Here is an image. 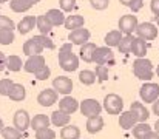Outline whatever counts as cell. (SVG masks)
Masks as SVG:
<instances>
[{
    "mask_svg": "<svg viewBox=\"0 0 159 139\" xmlns=\"http://www.w3.org/2000/svg\"><path fill=\"white\" fill-rule=\"evenodd\" d=\"M56 138V133H54L51 128H40L36 132V139H54Z\"/></svg>",
    "mask_w": 159,
    "mask_h": 139,
    "instance_id": "cell-38",
    "label": "cell"
},
{
    "mask_svg": "<svg viewBox=\"0 0 159 139\" xmlns=\"http://www.w3.org/2000/svg\"><path fill=\"white\" fill-rule=\"evenodd\" d=\"M30 114L25 110H17L14 114V128H17L20 133H23L28 127H30Z\"/></svg>",
    "mask_w": 159,
    "mask_h": 139,
    "instance_id": "cell-11",
    "label": "cell"
},
{
    "mask_svg": "<svg viewBox=\"0 0 159 139\" xmlns=\"http://www.w3.org/2000/svg\"><path fill=\"white\" fill-rule=\"evenodd\" d=\"M131 42H133V37H131V36H125V37H122L120 42H119V45H117L119 51L124 53V54H128L130 49H131Z\"/></svg>",
    "mask_w": 159,
    "mask_h": 139,
    "instance_id": "cell-35",
    "label": "cell"
},
{
    "mask_svg": "<svg viewBox=\"0 0 159 139\" xmlns=\"http://www.w3.org/2000/svg\"><path fill=\"white\" fill-rule=\"evenodd\" d=\"M62 139H80V130L76 125H65L60 132Z\"/></svg>",
    "mask_w": 159,
    "mask_h": 139,
    "instance_id": "cell-27",
    "label": "cell"
},
{
    "mask_svg": "<svg viewBox=\"0 0 159 139\" xmlns=\"http://www.w3.org/2000/svg\"><path fill=\"white\" fill-rule=\"evenodd\" d=\"M138 122H139V121H138V116H136V113H134V111L128 110V111L120 113V118H119V125H120L124 130H130V128H133Z\"/></svg>",
    "mask_w": 159,
    "mask_h": 139,
    "instance_id": "cell-13",
    "label": "cell"
},
{
    "mask_svg": "<svg viewBox=\"0 0 159 139\" xmlns=\"http://www.w3.org/2000/svg\"><path fill=\"white\" fill-rule=\"evenodd\" d=\"M155 22H156V23L159 25V16H155Z\"/></svg>",
    "mask_w": 159,
    "mask_h": 139,
    "instance_id": "cell-53",
    "label": "cell"
},
{
    "mask_svg": "<svg viewBox=\"0 0 159 139\" xmlns=\"http://www.w3.org/2000/svg\"><path fill=\"white\" fill-rule=\"evenodd\" d=\"M3 127H5V125H3V121H2V118H0V133H2V130H3Z\"/></svg>",
    "mask_w": 159,
    "mask_h": 139,
    "instance_id": "cell-52",
    "label": "cell"
},
{
    "mask_svg": "<svg viewBox=\"0 0 159 139\" xmlns=\"http://www.w3.org/2000/svg\"><path fill=\"white\" fill-rule=\"evenodd\" d=\"M6 68L9 71H20L22 70V59L19 56H9V57H6Z\"/></svg>",
    "mask_w": 159,
    "mask_h": 139,
    "instance_id": "cell-32",
    "label": "cell"
},
{
    "mask_svg": "<svg viewBox=\"0 0 159 139\" xmlns=\"http://www.w3.org/2000/svg\"><path fill=\"white\" fill-rule=\"evenodd\" d=\"M90 3L94 9H105L110 3V0H90Z\"/></svg>",
    "mask_w": 159,
    "mask_h": 139,
    "instance_id": "cell-44",
    "label": "cell"
},
{
    "mask_svg": "<svg viewBox=\"0 0 159 139\" xmlns=\"http://www.w3.org/2000/svg\"><path fill=\"white\" fill-rule=\"evenodd\" d=\"M88 39H90V31L85 30V28L73 30V31L70 33V37H68V40H71V44H74V45H80V46L84 45V44H87Z\"/></svg>",
    "mask_w": 159,
    "mask_h": 139,
    "instance_id": "cell-12",
    "label": "cell"
},
{
    "mask_svg": "<svg viewBox=\"0 0 159 139\" xmlns=\"http://www.w3.org/2000/svg\"><path fill=\"white\" fill-rule=\"evenodd\" d=\"M62 11H73L76 6V0H59Z\"/></svg>",
    "mask_w": 159,
    "mask_h": 139,
    "instance_id": "cell-43",
    "label": "cell"
},
{
    "mask_svg": "<svg viewBox=\"0 0 159 139\" xmlns=\"http://www.w3.org/2000/svg\"><path fill=\"white\" fill-rule=\"evenodd\" d=\"M130 110L136 113V116H138V121H139V122H147V119H148L150 113H148V110L145 108V105H144V104H141V102H133Z\"/></svg>",
    "mask_w": 159,
    "mask_h": 139,
    "instance_id": "cell-18",
    "label": "cell"
},
{
    "mask_svg": "<svg viewBox=\"0 0 159 139\" xmlns=\"http://www.w3.org/2000/svg\"><path fill=\"white\" fill-rule=\"evenodd\" d=\"M34 26H36V17L34 16H26V17H23L20 20L19 31H20V34H28Z\"/></svg>",
    "mask_w": 159,
    "mask_h": 139,
    "instance_id": "cell-25",
    "label": "cell"
},
{
    "mask_svg": "<svg viewBox=\"0 0 159 139\" xmlns=\"http://www.w3.org/2000/svg\"><path fill=\"white\" fill-rule=\"evenodd\" d=\"M94 74H96V77H99L101 82H105L107 79H108V67H105V65H98Z\"/></svg>",
    "mask_w": 159,
    "mask_h": 139,
    "instance_id": "cell-39",
    "label": "cell"
},
{
    "mask_svg": "<svg viewBox=\"0 0 159 139\" xmlns=\"http://www.w3.org/2000/svg\"><path fill=\"white\" fill-rule=\"evenodd\" d=\"M102 128H104V119H102L101 114H96V116L88 118V121H87V130H88V133L94 135V133H99Z\"/></svg>",
    "mask_w": 159,
    "mask_h": 139,
    "instance_id": "cell-16",
    "label": "cell"
},
{
    "mask_svg": "<svg viewBox=\"0 0 159 139\" xmlns=\"http://www.w3.org/2000/svg\"><path fill=\"white\" fill-rule=\"evenodd\" d=\"M77 108H79V102L74 97H71V96H65L62 100H59V110L66 113V114L74 113Z\"/></svg>",
    "mask_w": 159,
    "mask_h": 139,
    "instance_id": "cell-14",
    "label": "cell"
},
{
    "mask_svg": "<svg viewBox=\"0 0 159 139\" xmlns=\"http://www.w3.org/2000/svg\"><path fill=\"white\" fill-rule=\"evenodd\" d=\"M53 87L56 93H60V94H65L68 96L71 90H73V82L70 77H65V76H59L53 81Z\"/></svg>",
    "mask_w": 159,
    "mask_h": 139,
    "instance_id": "cell-9",
    "label": "cell"
},
{
    "mask_svg": "<svg viewBox=\"0 0 159 139\" xmlns=\"http://www.w3.org/2000/svg\"><path fill=\"white\" fill-rule=\"evenodd\" d=\"M136 33H138L139 39H142V40H153L158 36V28L152 22H144L136 26Z\"/></svg>",
    "mask_w": 159,
    "mask_h": 139,
    "instance_id": "cell-5",
    "label": "cell"
},
{
    "mask_svg": "<svg viewBox=\"0 0 159 139\" xmlns=\"http://www.w3.org/2000/svg\"><path fill=\"white\" fill-rule=\"evenodd\" d=\"M6 2H8V0H0V3H6Z\"/></svg>",
    "mask_w": 159,
    "mask_h": 139,
    "instance_id": "cell-54",
    "label": "cell"
},
{
    "mask_svg": "<svg viewBox=\"0 0 159 139\" xmlns=\"http://www.w3.org/2000/svg\"><path fill=\"white\" fill-rule=\"evenodd\" d=\"M45 17L48 19V22L51 23V26H59V25H62V23L65 22V16H63V12L59 11V9H50V11L45 14Z\"/></svg>",
    "mask_w": 159,
    "mask_h": 139,
    "instance_id": "cell-19",
    "label": "cell"
},
{
    "mask_svg": "<svg viewBox=\"0 0 159 139\" xmlns=\"http://www.w3.org/2000/svg\"><path fill=\"white\" fill-rule=\"evenodd\" d=\"M6 70V56L0 51V71Z\"/></svg>",
    "mask_w": 159,
    "mask_h": 139,
    "instance_id": "cell-47",
    "label": "cell"
},
{
    "mask_svg": "<svg viewBox=\"0 0 159 139\" xmlns=\"http://www.w3.org/2000/svg\"><path fill=\"white\" fill-rule=\"evenodd\" d=\"M93 62H96L98 65H113L114 63V56H113V51L108 48V46H98L94 54H93Z\"/></svg>",
    "mask_w": 159,
    "mask_h": 139,
    "instance_id": "cell-4",
    "label": "cell"
},
{
    "mask_svg": "<svg viewBox=\"0 0 159 139\" xmlns=\"http://www.w3.org/2000/svg\"><path fill=\"white\" fill-rule=\"evenodd\" d=\"M43 51V48L39 45L34 39H30L23 44V53L30 57V56H36V54H40Z\"/></svg>",
    "mask_w": 159,
    "mask_h": 139,
    "instance_id": "cell-22",
    "label": "cell"
},
{
    "mask_svg": "<svg viewBox=\"0 0 159 139\" xmlns=\"http://www.w3.org/2000/svg\"><path fill=\"white\" fill-rule=\"evenodd\" d=\"M144 139H159V135L156 132H148V133L144 136Z\"/></svg>",
    "mask_w": 159,
    "mask_h": 139,
    "instance_id": "cell-48",
    "label": "cell"
},
{
    "mask_svg": "<svg viewBox=\"0 0 159 139\" xmlns=\"http://www.w3.org/2000/svg\"><path fill=\"white\" fill-rule=\"evenodd\" d=\"M153 113L159 116V99H156V100L153 102Z\"/></svg>",
    "mask_w": 159,
    "mask_h": 139,
    "instance_id": "cell-49",
    "label": "cell"
},
{
    "mask_svg": "<svg viewBox=\"0 0 159 139\" xmlns=\"http://www.w3.org/2000/svg\"><path fill=\"white\" fill-rule=\"evenodd\" d=\"M142 6H144V0H133V2H131V5H130L128 8H131V11H133V12H138Z\"/></svg>",
    "mask_w": 159,
    "mask_h": 139,
    "instance_id": "cell-45",
    "label": "cell"
},
{
    "mask_svg": "<svg viewBox=\"0 0 159 139\" xmlns=\"http://www.w3.org/2000/svg\"><path fill=\"white\" fill-rule=\"evenodd\" d=\"M136 26H138V17L133 16V14L124 16L119 20V31L120 33H125L127 36H131V33L136 31Z\"/></svg>",
    "mask_w": 159,
    "mask_h": 139,
    "instance_id": "cell-8",
    "label": "cell"
},
{
    "mask_svg": "<svg viewBox=\"0 0 159 139\" xmlns=\"http://www.w3.org/2000/svg\"><path fill=\"white\" fill-rule=\"evenodd\" d=\"M96 48H98V46L94 45V44H91V42L84 44V45L80 46V57H82L85 62H93V54H94Z\"/></svg>",
    "mask_w": 159,
    "mask_h": 139,
    "instance_id": "cell-28",
    "label": "cell"
},
{
    "mask_svg": "<svg viewBox=\"0 0 159 139\" xmlns=\"http://www.w3.org/2000/svg\"><path fill=\"white\" fill-rule=\"evenodd\" d=\"M50 121L53 122L56 127H65V125L70 124V114L57 110V111H54L53 114H51V119Z\"/></svg>",
    "mask_w": 159,
    "mask_h": 139,
    "instance_id": "cell-23",
    "label": "cell"
},
{
    "mask_svg": "<svg viewBox=\"0 0 159 139\" xmlns=\"http://www.w3.org/2000/svg\"><path fill=\"white\" fill-rule=\"evenodd\" d=\"M33 5H34V3H33L31 0H11V2H9V6H11V9H12L14 12H25V11H28Z\"/></svg>",
    "mask_w": 159,
    "mask_h": 139,
    "instance_id": "cell-26",
    "label": "cell"
},
{
    "mask_svg": "<svg viewBox=\"0 0 159 139\" xmlns=\"http://www.w3.org/2000/svg\"><path fill=\"white\" fill-rule=\"evenodd\" d=\"M14 42V33L9 30H0V44L2 45H11Z\"/></svg>",
    "mask_w": 159,
    "mask_h": 139,
    "instance_id": "cell-36",
    "label": "cell"
},
{
    "mask_svg": "<svg viewBox=\"0 0 159 139\" xmlns=\"http://www.w3.org/2000/svg\"><path fill=\"white\" fill-rule=\"evenodd\" d=\"M39 45L42 46V48H48V49H53L54 48V44H53V40L50 39V37H47V36H43V34H40V36H34L33 37Z\"/></svg>",
    "mask_w": 159,
    "mask_h": 139,
    "instance_id": "cell-37",
    "label": "cell"
},
{
    "mask_svg": "<svg viewBox=\"0 0 159 139\" xmlns=\"http://www.w3.org/2000/svg\"><path fill=\"white\" fill-rule=\"evenodd\" d=\"M65 28L73 31V30H77V28H82L84 26V17L82 16H68L63 22Z\"/></svg>",
    "mask_w": 159,
    "mask_h": 139,
    "instance_id": "cell-24",
    "label": "cell"
},
{
    "mask_svg": "<svg viewBox=\"0 0 159 139\" xmlns=\"http://www.w3.org/2000/svg\"><path fill=\"white\" fill-rule=\"evenodd\" d=\"M130 53H133L138 59L145 57V54H147V44H145V40H142V39H139V37H138V39H133Z\"/></svg>",
    "mask_w": 159,
    "mask_h": 139,
    "instance_id": "cell-17",
    "label": "cell"
},
{
    "mask_svg": "<svg viewBox=\"0 0 159 139\" xmlns=\"http://www.w3.org/2000/svg\"><path fill=\"white\" fill-rule=\"evenodd\" d=\"M133 73L141 81H150L153 77V65L145 57L136 59L134 63H133Z\"/></svg>",
    "mask_w": 159,
    "mask_h": 139,
    "instance_id": "cell-2",
    "label": "cell"
},
{
    "mask_svg": "<svg viewBox=\"0 0 159 139\" xmlns=\"http://www.w3.org/2000/svg\"><path fill=\"white\" fill-rule=\"evenodd\" d=\"M101 110H102V107L96 99H85L84 102H80V113L87 118L101 114Z\"/></svg>",
    "mask_w": 159,
    "mask_h": 139,
    "instance_id": "cell-7",
    "label": "cell"
},
{
    "mask_svg": "<svg viewBox=\"0 0 159 139\" xmlns=\"http://www.w3.org/2000/svg\"><path fill=\"white\" fill-rule=\"evenodd\" d=\"M152 132V127L147 124V122H138L134 127H133V136L136 139H144V136Z\"/></svg>",
    "mask_w": 159,
    "mask_h": 139,
    "instance_id": "cell-29",
    "label": "cell"
},
{
    "mask_svg": "<svg viewBox=\"0 0 159 139\" xmlns=\"http://www.w3.org/2000/svg\"><path fill=\"white\" fill-rule=\"evenodd\" d=\"M50 74H51V70L45 65V67H42L37 73H34V76H36V79L37 81H45V79H48L50 77Z\"/></svg>",
    "mask_w": 159,
    "mask_h": 139,
    "instance_id": "cell-42",
    "label": "cell"
},
{
    "mask_svg": "<svg viewBox=\"0 0 159 139\" xmlns=\"http://www.w3.org/2000/svg\"><path fill=\"white\" fill-rule=\"evenodd\" d=\"M30 125H31V128H34L36 132L40 130V128H47V127L50 125V118H48L47 114H36V116L31 119Z\"/></svg>",
    "mask_w": 159,
    "mask_h": 139,
    "instance_id": "cell-21",
    "label": "cell"
},
{
    "mask_svg": "<svg viewBox=\"0 0 159 139\" xmlns=\"http://www.w3.org/2000/svg\"><path fill=\"white\" fill-rule=\"evenodd\" d=\"M152 11L155 16H159V0H152Z\"/></svg>",
    "mask_w": 159,
    "mask_h": 139,
    "instance_id": "cell-46",
    "label": "cell"
},
{
    "mask_svg": "<svg viewBox=\"0 0 159 139\" xmlns=\"http://www.w3.org/2000/svg\"><path fill=\"white\" fill-rule=\"evenodd\" d=\"M120 39H122L120 31H119V30H114V31H110V33L105 36V44H107L108 48H111V46H117L119 45V42H120Z\"/></svg>",
    "mask_w": 159,
    "mask_h": 139,
    "instance_id": "cell-30",
    "label": "cell"
},
{
    "mask_svg": "<svg viewBox=\"0 0 159 139\" xmlns=\"http://www.w3.org/2000/svg\"><path fill=\"white\" fill-rule=\"evenodd\" d=\"M139 94H141V99L144 102H155L159 97V85L158 84H152V82H147L141 87L139 90Z\"/></svg>",
    "mask_w": 159,
    "mask_h": 139,
    "instance_id": "cell-6",
    "label": "cell"
},
{
    "mask_svg": "<svg viewBox=\"0 0 159 139\" xmlns=\"http://www.w3.org/2000/svg\"><path fill=\"white\" fill-rule=\"evenodd\" d=\"M59 63L62 67V70L65 71H74L79 67V59L77 56L73 54L71 44H63L59 49Z\"/></svg>",
    "mask_w": 159,
    "mask_h": 139,
    "instance_id": "cell-1",
    "label": "cell"
},
{
    "mask_svg": "<svg viewBox=\"0 0 159 139\" xmlns=\"http://www.w3.org/2000/svg\"><path fill=\"white\" fill-rule=\"evenodd\" d=\"M14 28H16V25H14V22L9 17L0 16V30H9V31H12Z\"/></svg>",
    "mask_w": 159,
    "mask_h": 139,
    "instance_id": "cell-40",
    "label": "cell"
},
{
    "mask_svg": "<svg viewBox=\"0 0 159 139\" xmlns=\"http://www.w3.org/2000/svg\"><path fill=\"white\" fill-rule=\"evenodd\" d=\"M31 2H33V3H37V2H40V0H31Z\"/></svg>",
    "mask_w": 159,
    "mask_h": 139,
    "instance_id": "cell-55",
    "label": "cell"
},
{
    "mask_svg": "<svg viewBox=\"0 0 159 139\" xmlns=\"http://www.w3.org/2000/svg\"><path fill=\"white\" fill-rule=\"evenodd\" d=\"M42 67H45V59H43V56H40V54L30 56L28 60L23 63V70H25L26 73H37Z\"/></svg>",
    "mask_w": 159,
    "mask_h": 139,
    "instance_id": "cell-10",
    "label": "cell"
},
{
    "mask_svg": "<svg viewBox=\"0 0 159 139\" xmlns=\"http://www.w3.org/2000/svg\"><path fill=\"white\" fill-rule=\"evenodd\" d=\"M36 25H37V28L40 30V33H42L43 36H47V34L53 30L51 23L48 22V19H47L45 16H39V17H36Z\"/></svg>",
    "mask_w": 159,
    "mask_h": 139,
    "instance_id": "cell-31",
    "label": "cell"
},
{
    "mask_svg": "<svg viewBox=\"0 0 159 139\" xmlns=\"http://www.w3.org/2000/svg\"><path fill=\"white\" fill-rule=\"evenodd\" d=\"M12 85H14V82L11 79H2L0 81V94L2 96H8V93H9Z\"/></svg>",
    "mask_w": 159,
    "mask_h": 139,
    "instance_id": "cell-41",
    "label": "cell"
},
{
    "mask_svg": "<svg viewBox=\"0 0 159 139\" xmlns=\"http://www.w3.org/2000/svg\"><path fill=\"white\" fill-rule=\"evenodd\" d=\"M155 132L159 135V121H156V124H155Z\"/></svg>",
    "mask_w": 159,
    "mask_h": 139,
    "instance_id": "cell-51",
    "label": "cell"
},
{
    "mask_svg": "<svg viewBox=\"0 0 159 139\" xmlns=\"http://www.w3.org/2000/svg\"><path fill=\"white\" fill-rule=\"evenodd\" d=\"M37 102L42 105V107H51L53 104L57 102V93L54 90H43V91L39 93L37 96Z\"/></svg>",
    "mask_w": 159,
    "mask_h": 139,
    "instance_id": "cell-15",
    "label": "cell"
},
{
    "mask_svg": "<svg viewBox=\"0 0 159 139\" xmlns=\"http://www.w3.org/2000/svg\"><path fill=\"white\" fill-rule=\"evenodd\" d=\"M131 2H133V0H120V3H122V5H125V6H130V5H131Z\"/></svg>",
    "mask_w": 159,
    "mask_h": 139,
    "instance_id": "cell-50",
    "label": "cell"
},
{
    "mask_svg": "<svg viewBox=\"0 0 159 139\" xmlns=\"http://www.w3.org/2000/svg\"><path fill=\"white\" fill-rule=\"evenodd\" d=\"M156 73H158V76H159V67H158V70H156Z\"/></svg>",
    "mask_w": 159,
    "mask_h": 139,
    "instance_id": "cell-56",
    "label": "cell"
},
{
    "mask_svg": "<svg viewBox=\"0 0 159 139\" xmlns=\"http://www.w3.org/2000/svg\"><path fill=\"white\" fill-rule=\"evenodd\" d=\"M79 81H80L84 85H93V84L96 82V74H94V71L84 70V71H80V74H79Z\"/></svg>",
    "mask_w": 159,
    "mask_h": 139,
    "instance_id": "cell-33",
    "label": "cell"
},
{
    "mask_svg": "<svg viewBox=\"0 0 159 139\" xmlns=\"http://www.w3.org/2000/svg\"><path fill=\"white\" fill-rule=\"evenodd\" d=\"M104 108L107 110L108 114H119L124 108V100L120 96H117L114 93L107 94L104 99Z\"/></svg>",
    "mask_w": 159,
    "mask_h": 139,
    "instance_id": "cell-3",
    "label": "cell"
},
{
    "mask_svg": "<svg viewBox=\"0 0 159 139\" xmlns=\"http://www.w3.org/2000/svg\"><path fill=\"white\" fill-rule=\"evenodd\" d=\"M8 96H9V99H11V100H16V102L23 100V99H25V96H26L25 87H23L22 84H14V85L11 87L9 93H8Z\"/></svg>",
    "mask_w": 159,
    "mask_h": 139,
    "instance_id": "cell-20",
    "label": "cell"
},
{
    "mask_svg": "<svg viewBox=\"0 0 159 139\" xmlns=\"http://www.w3.org/2000/svg\"><path fill=\"white\" fill-rule=\"evenodd\" d=\"M0 135L3 136V139H22V133L14 127H3Z\"/></svg>",
    "mask_w": 159,
    "mask_h": 139,
    "instance_id": "cell-34",
    "label": "cell"
}]
</instances>
